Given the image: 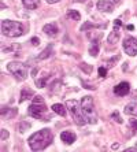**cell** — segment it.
I'll return each instance as SVG.
<instances>
[{"mask_svg":"<svg viewBox=\"0 0 137 152\" xmlns=\"http://www.w3.org/2000/svg\"><path fill=\"white\" fill-rule=\"evenodd\" d=\"M52 141H53V134L49 129H42V130L36 132L34 134H32L28 140L29 147H30L32 151H42Z\"/></svg>","mask_w":137,"mask_h":152,"instance_id":"obj_1","label":"cell"},{"mask_svg":"<svg viewBox=\"0 0 137 152\" xmlns=\"http://www.w3.org/2000/svg\"><path fill=\"white\" fill-rule=\"evenodd\" d=\"M29 114L33 118H37V119H41V121L51 119L48 110H47L45 102H44V99H42L41 96H34V99L32 100V104L29 107Z\"/></svg>","mask_w":137,"mask_h":152,"instance_id":"obj_2","label":"cell"},{"mask_svg":"<svg viewBox=\"0 0 137 152\" xmlns=\"http://www.w3.org/2000/svg\"><path fill=\"white\" fill-rule=\"evenodd\" d=\"M81 108L84 113L86 122L95 125L97 122V115H96V110H95V103H93V97L91 96H84L81 99Z\"/></svg>","mask_w":137,"mask_h":152,"instance_id":"obj_3","label":"cell"},{"mask_svg":"<svg viewBox=\"0 0 137 152\" xmlns=\"http://www.w3.org/2000/svg\"><path fill=\"white\" fill-rule=\"evenodd\" d=\"M1 33L7 37H19L23 34V26L19 22L3 19L1 21Z\"/></svg>","mask_w":137,"mask_h":152,"instance_id":"obj_4","label":"cell"},{"mask_svg":"<svg viewBox=\"0 0 137 152\" xmlns=\"http://www.w3.org/2000/svg\"><path fill=\"white\" fill-rule=\"evenodd\" d=\"M67 108L70 110V114L73 117L74 122L78 125V126H82V125L86 124V118H85L84 113H82V108H80L75 100H67L66 103Z\"/></svg>","mask_w":137,"mask_h":152,"instance_id":"obj_5","label":"cell"},{"mask_svg":"<svg viewBox=\"0 0 137 152\" xmlns=\"http://www.w3.org/2000/svg\"><path fill=\"white\" fill-rule=\"evenodd\" d=\"M7 70H8V73H11L19 81H25L26 77H28V69L21 62H15V60L14 62H10L7 64Z\"/></svg>","mask_w":137,"mask_h":152,"instance_id":"obj_6","label":"cell"},{"mask_svg":"<svg viewBox=\"0 0 137 152\" xmlns=\"http://www.w3.org/2000/svg\"><path fill=\"white\" fill-rule=\"evenodd\" d=\"M123 51L130 55V56H136L137 55V39L136 37H126L123 40Z\"/></svg>","mask_w":137,"mask_h":152,"instance_id":"obj_7","label":"cell"},{"mask_svg":"<svg viewBox=\"0 0 137 152\" xmlns=\"http://www.w3.org/2000/svg\"><path fill=\"white\" fill-rule=\"evenodd\" d=\"M96 8L102 12H113L114 11V4L110 3L108 0H99L96 3Z\"/></svg>","mask_w":137,"mask_h":152,"instance_id":"obj_8","label":"cell"},{"mask_svg":"<svg viewBox=\"0 0 137 152\" xmlns=\"http://www.w3.org/2000/svg\"><path fill=\"white\" fill-rule=\"evenodd\" d=\"M130 92V85L129 82H121L114 88V93L116 96H126Z\"/></svg>","mask_w":137,"mask_h":152,"instance_id":"obj_9","label":"cell"},{"mask_svg":"<svg viewBox=\"0 0 137 152\" xmlns=\"http://www.w3.org/2000/svg\"><path fill=\"white\" fill-rule=\"evenodd\" d=\"M75 134H74L73 132H70V130H64V132H62L60 133V140L64 142V144H67V145H70V144H73L74 141H75Z\"/></svg>","mask_w":137,"mask_h":152,"instance_id":"obj_10","label":"cell"},{"mask_svg":"<svg viewBox=\"0 0 137 152\" xmlns=\"http://www.w3.org/2000/svg\"><path fill=\"white\" fill-rule=\"evenodd\" d=\"M42 32L45 33L47 36L55 37V36L58 34V26H56V23H47V25H44Z\"/></svg>","mask_w":137,"mask_h":152,"instance_id":"obj_11","label":"cell"},{"mask_svg":"<svg viewBox=\"0 0 137 152\" xmlns=\"http://www.w3.org/2000/svg\"><path fill=\"white\" fill-rule=\"evenodd\" d=\"M118 40H119V30H118V26H115L113 32L107 36V42L108 44H116Z\"/></svg>","mask_w":137,"mask_h":152,"instance_id":"obj_12","label":"cell"},{"mask_svg":"<svg viewBox=\"0 0 137 152\" xmlns=\"http://www.w3.org/2000/svg\"><path fill=\"white\" fill-rule=\"evenodd\" d=\"M17 115V108H8V107H3L1 108V117L4 119H10Z\"/></svg>","mask_w":137,"mask_h":152,"instance_id":"obj_13","label":"cell"},{"mask_svg":"<svg viewBox=\"0 0 137 152\" xmlns=\"http://www.w3.org/2000/svg\"><path fill=\"white\" fill-rule=\"evenodd\" d=\"M22 3H23L25 8H28V10H36V8H39V6H40V0H22Z\"/></svg>","mask_w":137,"mask_h":152,"instance_id":"obj_14","label":"cell"},{"mask_svg":"<svg viewBox=\"0 0 137 152\" xmlns=\"http://www.w3.org/2000/svg\"><path fill=\"white\" fill-rule=\"evenodd\" d=\"M125 114L132 115V117H137V103H129L125 107Z\"/></svg>","mask_w":137,"mask_h":152,"instance_id":"obj_15","label":"cell"},{"mask_svg":"<svg viewBox=\"0 0 137 152\" xmlns=\"http://www.w3.org/2000/svg\"><path fill=\"white\" fill-rule=\"evenodd\" d=\"M48 77H49L48 73H42V75H41L40 78H39V77H36V78H34L36 85H37L39 88H44V86H45L47 80H48Z\"/></svg>","mask_w":137,"mask_h":152,"instance_id":"obj_16","label":"cell"},{"mask_svg":"<svg viewBox=\"0 0 137 152\" xmlns=\"http://www.w3.org/2000/svg\"><path fill=\"white\" fill-rule=\"evenodd\" d=\"M52 111L60 117H66V108L63 104H53L52 106Z\"/></svg>","mask_w":137,"mask_h":152,"instance_id":"obj_17","label":"cell"},{"mask_svg":"<svg viewBox=\"0 0 137 152\" xmlns=\"http://www.w3.org/2000/svg\"><path fill=\"white\" fill-rule=\"evenodd\" d=\"M51 55H52V45H48L45 48V50L42 51L41 53H40L39 56H37V59L39 60H44V59H48L49 56H51Z\"/></svg>","mask_w":137,"mask_h":152,"instance_id":"obj_18","label":"cell"},{"mask_svg":"<svg viewBox=\"0 0 137 152\" xmlns=\"http://www.w3.org/2000/svg\"><path fill=\"white\" fill-rule=\"evenodd\" d=\"M96 28H105V25H97V23H91V22H85L84 25L81 26V32H84V30H88V29H96Z\"/></svg>","mask_w":137,"mask_h":152,"instance_id":"obj_19","label":"cell"},{"mask_svg":"<svg viewBox=\"0 0 137 152\" xmlns=\"http://www.w3.org/2000/svg\"><path fill=\"white\" fill-rule=\"evenodd\" d=\"M30 97H33V92L32 91H29V89H26V88H23L21 91V97H19V102H25V100H28V99H30Z\"/></svg>","mask_w":137,"mask_h":152,"instance_id":"obj_20","label":"cell"},{"mask_svg":"<svg viewBox=\"0 0 137 152\" xmlns=\"http://www.w3.org/2000/svg\"><path fill=\"white\" fill-rule=\"evenodd\" d=\"M97 53H99V41H92L91 48H89V55L96 56Z\"/></svg>","mask_w":137,"mask_h":152,"instance_id":"obj_21","label":"cell"},{"mask_svg":"<svg viewBox=\"0 0 137 152\" xmlns=\"http://www.w3.org/2000/svg\"><path fill=\"white\" fill-rule=\"evenodd\" d=\"M67 18H70V19H73V21H80L81 15H80V12L75 11V10H69L67 11Z\"/></svg>","mask_w":137,"mask_h":152,"instance_id":"obj_22","label":"cell"},{"mask_svg":"<svg viewBox=\"0 0 137 152\" xmlns=\"http://www.w3.org/2000/svg\"><path fill=\"white\" fill-rule=\"evenodd\" d=\"M129 126H130V132H132L129 137H132V136L137 132V121L136 119H129Z\"/></svg>","mask_w":137,"mask_h":152,"instance_id":"obj_23","label":"cell"},{"mask_svg":"<svg viewBox=\"0 0 137 152\" xmlns=\"http://www.w3.org/2000/svg\"><path fill=\"white\" fill-rule=\"evenodd\" d=\"M118 59H119V55H115L113 59H108V60H107V63H105V67H107V69L114 67V66H115V62H116Z\"/></svg>","mask_w":137,"mask_h":152,"instance_id":"obj_24","label":"cell"},{"mask_svg":"<svg viewBox=\"0 0 137 152\" xmlns=\"http://www.w3.org/2000/svg\"><path fill=\"white\" fill-rule=\"evenodd\" d=\"M21 47L18 45V44H15V45H11V47H3V52H11V51H15V50H19Z\"/></svg>","mask_w":137,"mask_h":152,"instance_id":"obj_25","label":"cell"},{"mask_svg":"<svg viewBox=\"0 0 137 152\" xmlns=\"http://www.w3.org/2000/svg\"><path fill=\"white\" fill-rule=\"evenodd\" d=\"M111 118H113V119L115 121L116 124H122V122H123L122 118H121V115H119L118 113H113V114H111Z\"/></svg>","mask_w":137,"mask_h":152,"instance_id":"obj_26","label":"cell"},{"mask_svg":"<svg viewBox=\"0 0 137 152\" xmlns=\"http://www.w3.org/2000/svg\"><path fill=\"white\" fill-rule=\"evenodd\" d=\"M81 70L86 71V74H89V73L92 71V67L89 66V64H86V63H81Z\"/></svg>","mask_w":137,"mask_h":152,"instance_id":"obj_27","label":"cell"},{"mask_svg":"<svg viewBox=\"0 0 137 152\" xmlns=\"http://www.w3.org/2000/svg\"><path fill=\"white\" fill-rule=\"evenodd\" d=\"M28 127H30V124H22L21 126H19V125H18V130L21 132V133H23V132L26 130V129H28Z\"/></svg>","mask_w":137,"mask_h":152,"instance_id":"obj_28","label":"cell"},{"mask_svg":"<svg viewBox=\"0 0 137 152\" xmlns=\"http://www.w3.org/2000/svg\"><path fill=\"white\" fill-rule=\"evenodd\" d=\"M99 75L103 77V78L107 75V70H105V67H99Z\"/></svg>","mask_w":137,"mask_h":152,"instance_id":"obj_29","label":"cell"},{"mask_svg":"<svg viewBox=\"0 0 137 152\" xmlns=\"http://www.w3.org/2000/svg\"><path fill=\"white\" fill-rule=\"evenodd\" d=\"M1 140H6V138H8V132L6 130V129H1Z\"/></svg>","mask_w":137,"mask_h":152,"instance_id":"obj_30","label":"cell"},{"mask_svg":"<svg viewBox=\"0 0 137 152\" xmlns=\"http://www.w3.org/2000/svg\"><path fill=\"white\" fill-rule=\"evenodd\" d=\"M30 42H32L33 45H39V42H40V40L37 39V37H33L32 40H30Z\"/></svg>","mask_w":137,"mask_h":152,"instance_id":"obj_31","label":"cell"},{"mask_svg":"<svg viewBox=\"0 0 137 152\" xmlns=\"http://www.w3.org/2000/svg\"><path fill=\"white\" fill-rule=\"evenodd\" d=\"M114 26H118V28H119V26H122V22H121V19H115V21H114Z\"/></svg>","mask_w":137,"mask_h":152,"instance_id":"obj_32","label":"cell"},{"mask_svg":"<svg viewBox=\"0 0 137 152\" xmlns=\"http://www.w3.org/2000/svg\"><path fill=\"white\" fill-rule=\"evenodd\" d=\"M60 0H47V3L48 4H56V3H59Z\"/></svg>","mask_w":137,"mask_h":152,"instance_id":"obj_33","label":"cell"},{"mask_svg":"<svg viewBox=\"0 0 137 152\" xmlns=\"http://www.w3.org/2000/svg\"><path fill=\"white\" fill-rule=\"evenodd\" d=\"M111 1H113L114 4H119L121 3V0H111Z\"/></svg>","mask_w":137,"mask_h":152,"instance_id":"obj_34","label":"cell"},{"mask_svg":"<svg viewBox=\"0 0 137 152\" xmlns=\"http://www.w3.org/2000/svg\"><path fill=\"white\" fill-rule=\"evenodd\" d=\"M116 148H119V144H114L113 145V149H116Z\"/></svg>","mask_w":137,"mask_h":152,"instance_id":"obj_35","label":"cell"},{"mask_svg":"<svg viewBox=\"0 0 137 152\" xmlns=\"http://www.w3.org/2000/svg\"><path fill=\"white\" fill-rule=\"evenodd\" d=\"M127 29H129V30H133L134 26H133V25H127Z\"/></svg>","mask_w":137,"mask_h":152,"instance_id":"obj_36","label":"cell"},{"mask_svg":"<svg viewBox=\"0 0 137 152\" xmlns=\"http://www.w3.org/2000/svg\"><path fill=\"white\" fill-rule=\"evenodd\" d=\"M127 70V63H125L123 64V71H126Z\"/></svg>","mask_w":137,"mask_h":152,"instance_id":"obj_37","label":"cell"},{"mask_svg":"<svg viewBox=\"0 0 137 152\" xmlns=\"http://www.w3.org/2000/svg\"><path fill=\"white\" fill-rule=\"evenodd\" d=\"M75 1H84V0H75Z\"/></svg>","mask_w":137,"mask_h":152,"instance_id":"obj_38","label":"cell"}]
</instances>
